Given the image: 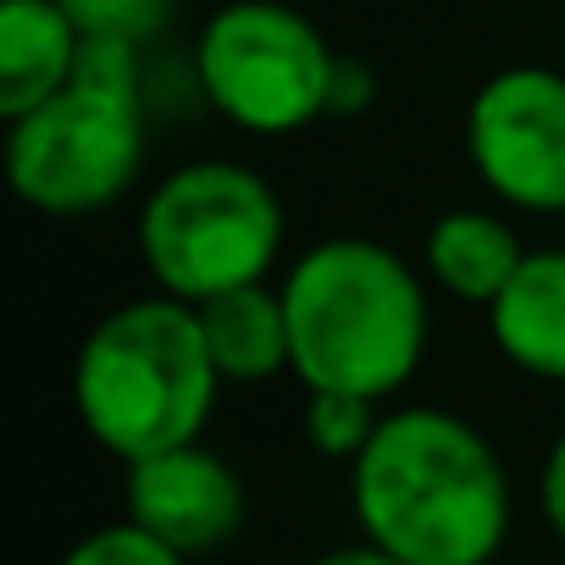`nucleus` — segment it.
Masks as SVG:
<instances>
[{"mask_svg":"<svg viewBox=\"0 0 565 565\" xmlns=\"http://www.w3.org/2000/svg\"><path fill=\"white\" fill-rule=\"evenodd\" d=\"M361 537L405 565H493L510 537V477L499 449L455 411H388L350 460Z\"/></svg>","mask_w":565,"mask_h":565,"instance_id":"1","label":"nucleus"},{"mask_svg":"<svg viewBox=\"0 0 565 565\" xmlns=\"http://www.w3.org/2000/svg\"><path fill=\"white\" fill-rule=\"evenodd\" d=\"M306 394H399L427 355V289L377 238H322L277 282Z\"/></svg>","mask_w":565,"mask_h":565,"instance_id":"2","label":"nucleus"},{"mask_svg":"<svg viewBox=\"0 0 565 565\" xmlns=\"http://www.w3.org/2000/svg\"><path fill=\"white\" fill-rule=\"evenodd\" d=\"M222 372L205 350L194 306L172 295L106 311L73 361V411L84 433L122 466L178 444H200Z\"/></svg>","mask_w":565,"mask_h":565,"instance_id":"3","label":"nucleus"},{"mask_svg":"<svg viewBox=\"0 0 565 565\" xmlns=\"http://www.w3.org/2000/svg\"><path fill=\"white\" fill-rule=\"evenodd\" d=\"M139 255L161 295L205 306L266 282L282 255V205L271 183L238 161H189L145 194Z\"/></svg>","mask_w":565,"mask_h":565,"instance_id":"4","label":"nucleus"},{"mask_svg":"<svg viewBox=\"0 0 565 565\" xmlns=\"http://www.w3.org/2000/svg\"><path fill=\"white\" fill-rule=\"evenodd\" d=\"M339 56L322 29L282 0H227L194 40V78L211 111L244 134H300L333 106Z\"/></svg>","mask_w":565,"mask_h":565,"instance_id":"5","label":"nucleus"},{"mask_svg":"<svg viewBox=\"0 0 565 565\" xmlns=\"http://www.w3.org/2000/svg\"><path fill=\"white\" fill-rule=\"evenodd\" d=\"M145 161V117L134 95L67 84L45 106L7 122L12 194L40 216H89L122 200Z\"/></svg>","mask_w":565,"mask_h":565,"instance_id":"6","label":"nucleus"},{"mask_svg":"<svg viewBox=\"0 0 565 565\" xmlns=\"http://www.w3.org/2000/svg\"><path fill=\"white\" fill-rule=\"evenodd\" d=\"M466 156L493 200L526 216L565 211V73L504 67L466 106Z\"/></svg>","mask_w":565,"mask_h":565,"instance_id":"7","label":"nucleus"},{"mask_svg":"<svg viewBox=\"0 0 565 565\" xmlns=\"http://www.w3.org/2000/svg\"><path fill=\"white\" fill-rule=\"evenodd\" d=\"M122 504L134 526L178 548L183 559L227 548L249 510L238 471L205 444H178L150 460H134L122 482Z\"/></svg>","mask_w":565,"mask_h":565,"instance_id":"8","label":"nucleus"},{"mask_svg":"<svg viewBox=\"0 0 565 565\" xmlns=\"http://www.w3.org/2000/svg\"><path fill=\"white\" fill-rule=\"evenodd\" d=\"M499 355L543 383H565V249H526L510 289L488 306Z\"/></svg>","mask_w":565,"mask_h":565,"instance_id":"9","label":"nucleus"},{"mask_svg":"<svg viewBox=\"0 0 565 565\" xmlns=\"http://www.w3.org/2000/svg\"><path fill=\"white\" fill-rule=\"evenodd\" d=\"M78 23L62 0H0V117H23L62 95L78 67Z\"/></svg>","mask_w":565,"mask_h":565,"instance_id":"10","label":"nucleus"},{"mask_svg":"<svg viewBox=\"0 0 565 565\" xmlns=\"http://www.w3.org/2000/svg\"><path fill=\"white\" fill-rule=\"evenodd\" d=\"M521 260H526L521 233L504 216L482 211V205L444 211L427 227V244H422L427 277L438 282L444 295H455L466 306H482V311L510 289V277L521 271Z\"/></svg>","mask_w":565,"mask_h":565,"instance_id":"11","label":"nucleus"},{"mask_svg":"<svg viewBox=\"0 0 565 565\" xmlns=\"http://www.w3.org/2000/svg\"><path fill=\"white\" fill-rule=\"evenodd\" d=\"M194 317H200V333H205V350L222 383H266L277 372H295L289 311H282V295L266 289V282L216 295L194 306Z\"/></svg>","mask_w":565,"mask_h":565,"instance_id":"12","label":"nucleus"},{"mask_svg":"<svg viewBox=\"0 0 565 565\" xmlns=\"http://www.w3.org/2000/svg\"><path fill=\"white\" fill-rule=\"evenodd\" d=\"M383 427L377 399H355V394H306V438L317 455L328 460H355L372 433Z\"/></svg>","mask_w":565,"mask_h":565,"instance_id":"13","label":"nucleus"},{"mask_svg":"<svg viewBox=\"0 0 565 565\" xmlns=\"http://www.w3.org/2000/svg\"><path fill=\"white\" fill-rule=\"evenodd\" d=\"M62 12L78 23V34L89 40H128L145 45L167 29V18L178 12V0H62Z\"/></svg>","mask_w":565,"mask_h":565,"instance_id":"14","label":"nucleus"},{"mask_svg":"<svg viewBox=\"0 0 565 565\" xmlns=\"http://www.w3.org/2000/svg\"><path fill=\"white\" fill-rule=\"evenodd\" d=\"M62 565H189V559L122 515V521H111V526L84 532V537L62 554Z\"/></svg>","mask_w":565,"mask_h":565,"instance_id":"15","label":"nucleus"},{"mask_svg":"<svg viewBox=\"0 0 565 565\" xmlns=\"http://www.w3.org/2000/svg\"><path fill=\"white\" fill-rule=\"evenodd\" d=\"M537 504H543V521H548V532L565 543V433L554 438V449H548V460H543Z\"/></svg>","mask_w":565,"mask_h":565,"instance_id":"16","label":"nucleus"},{"mask_svg":"<svg viewBox=\"0 0 565 565\" xmlns=\"http://www.w3.org/2000/svg\"><path fill=\"white\" fill-rule=\"evenodd\" d=\"M372 89H377L372 67L339 56V73H333V106H328V111H366V106H372Z\"/></svg>","mask_w":565,"mask_h":565,"instance_id":"17","label":"nucleus"},{"mask_svg":"<svg viewBox=\"0 0 565 565\" xmlns=\"http://www.w3.org/2000/svg\"><path fill=\"white\" fill-rule=\"evenodd\" d=\"M311 565H405V559H394V554H383L377 543H350V548H328V554H317Z\"/></svg>","mask_w":565,"mask_h":565,"instance_id":"18","label":"nucleus"}]
</instances>
